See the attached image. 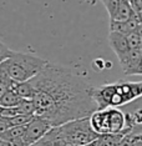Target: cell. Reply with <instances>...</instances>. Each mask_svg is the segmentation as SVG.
<instances>
[{"label":"cell","mask_w":142,"mask_h":146,"mask_svg":"<svg viewBox=\"0 0 142 146\" xmlns=\"http://www.w3.org/2000/svg\"><path fill=\"white\" fill-rule=\"evenodd\" d=\"M61 136L67 142L69 146L87 145L96 141L98 135L92 131L89 117H82L77 120L69 121L66 124L57 126Z\"/></svg>","instance_id":"4"},{"label":"cell","mask_w":142,"mask_h":146,"mask_svg":"<svg viewBox=\"0 0 142 146\" xmlns=\"http://www.w3.org/2000/svg\"><path fill=\"white\" fill-rule=\"evenodd\" d=\"M140 25H142L141 18L136 14H132L127 20L125 21H110V31L120 33L126 35L128 33L135 31Z\"/></svg>","instance_id":"9"},{"label":"cell","mask_w":142,"mask_h":146,"mask_svg":"<svg viewBox=\"0 0 142 146\" xmlns=\"http://www.w3.org/2000/svg\"><path fill=\"white\" fill-rule=\"evenodd\" d=\"M29 82L36 90L32 99L35 116L45 119L52 127L89 117L96 110L91 98L92 85L67 66L48 61Z\"/></svg>","instance_id":"1"},{"label":"cell","mask_w":142,"mask_h":146,"mask_svg":"<svg viewBox=\"0 0 142 146\" xmlns=\"http://www.w3.org/2000/svg\"><path fill=\"white\" fill-rule=\"evenodd\" d=\"M13 54V50L9 48L8 45H5L4 42L0 41V64L4 62L6 59H9Z\"/></svg>","instance_id":"19"},{"label":"cell","mask_w":142,"mask_h":146,"mask_svg":"<svg viewBox=\"0 0 142 146\" xmlns=\"http://www.w3.org/2000/svg\"><path fill=\"white\" fill-rule=\"evenodd\" d=\"M46 64L48 61L38 55L18 51H13L10 58L4 61L9 78L16 82L31 80L45 68Z\"/></svg>","instance_id":"3"},{"label":"cell","mask_w":142,"mask_h":146,"mask_svg":"<svg viewBox=\"0 0 142 146\" xmlns=\"http://www.w3.org/2000/svg\"><path fill=\"white\" fill-rule=\"evenodd\" d=\"M128 49H142V25H140L135 31L125 35Z\"/></svg>","instance_id":"14"},{"label":"cell","mask_w":142,"mask_h":146,"mask_svg":"<svg viewBox=\"0 0 142 146\" xmlns=\"http://www.w3.org/2000/svg\"><path fill=\"white\" fill-rule=\"evenodd\" d=\"M16 115H19L18 109L16 108H0V117L10 119V117H14Z\"/></svg>","instance_id":"20"},{"label":"cell","mask_w":142,"mask_h":146,"mask_svg":"<svg viewBox=\"0 0 142 146\" xmlns=\"http://www.w3.org/2000/svg\"><path fill=\"white\" fill-rule=\"evenodd\" d=\"M51 127L52 126L45 119L39 117V116H34L32 120L29 124L25 125L24 135H22V144H24V146H30L32 144H35Z\"/></svg>","instance_id":"5"},{"label":"cell","mask_w":142,"mask_h":146,"mask_svg":"<svg viewBox=\"0 0 142 146\" xmlns=\"http://www.w3.org/2000/svg\"><path fill=\"white\" fill-rule=\"evenodd\" d=\"M8 129H10V125H9L8 119H5V117H0V135L4 134V132L8 130Z\"/></svg>","instance_id":"23"},{"label":"cell","mask_w":142,"mask_h":146,"mask_svg":"<svg viewBox=\"0 0 142 146\" xmlns=\"http://www.w3.org/2000/svg\"><path fill=\"white\" fill-rule=\"evenodd\" d=\"M18 112L20 115H35V105L32 100H22L19 102V105L16 106Z\"/></svg>","instance_id":"17"},{"label":"cell","mask_w":142,"mask_h":146,"mask_svg":"<svg viewBox=\"0 0 142 146\" xmlns=\"http://www.w3.org/2000/svg\"><path fill=\"white\" fill-rule=\"evenodd\" d=\"M90 126L96 135H127L133 130L135 126L131 121L130 114H125L117 108H106L102 110H95L89 116Z\"/></svg>","instance_id":"2"},{"label":"cell","mask_w":142,"mask_h":146,"mask_svg":"<svg viewBox=\"0 0 142 146\" xmlns=\"http://www.w3.org/2000/svg\"><path fill=\"white\" fill-rule=\"evenodd\" d=\"M130 117H131L132 124L135 126H141V124H142V110L141 109L135 110L132 114H130Z\"/></svg>","instance_id":"22"},{"label":"cell","mask_w":142,"mask_h":146,"mask_svg":"<svg viewBox=\"0 0 142 146\" xmlns=\"http://www.w3.org/2000/svg\"><path fill=\"white\" fill-rule=\"evenodd\" d=\"M124 136H125L124 134L101 135L96 140V146H118Z\"/></svg>","instance_id":"15"},{"label":"cell","mask_w":142,"mask_h":146,"mask_svg":"<svg viewBox=\"0 0 142 146\" xmlns=\"http://www.w3.org/2000/svg\"><path fill=\"white\" fill-rule=\"evenodd\" d=\"M118 146H142V132L140 126L135 127L130 134L125 135Z\"/></svg>","instance_id":"12"},{"label":"cell","mask_w":142,"mask_h":146,"mask_svg":"<svg viewBox=\"0 0 142 146\" xmlns=\"http://www.w3.org/2000/svg\"><path fill=\"white\" fill-rule=\"evenodd\" d=\"M80 146H96V141L91 142V144H87V145H80Z\"/></svg>","instance_id":"24"},{"label":"cell","mask_w":142,"mask_h":146,"mask_svg":"<svg viewBox=\"0 0 142 146\" xmlns=\"http://www.w3.org/2000/svg\"><path fill=\"white\" fill-rule=\"evenodd\" d=\"M110 16V21H125L133 14L127 0H101Z\"/></svg>","instance_id":"7"},{"label":"cell","mask_w":142,"mask_h":146,"mask_svg":"<svg viewBox=\"0 0 142 146\" xmlns=\"http://www.w3.org/2000/svg\"><path fill=\"white\" fill-rule=\"evenodd\" d=\"M15 85H16V81H14V80L0 81V98H1L8 90H14Z\"/></svg>","instance_id":"21"},{"label":"cell","mask_w":142,"mask_h":146,"mask_svg":"<svg viewBox=\"0 0 142 146\" xmlns=\"http://www.w3.org/2000/svg\"><path fill=\"white\" fill-rule=\"evenodd\" d=\"M25 126H13V127L8 129L4 134L0 135L1 140H22V135H24Z\"/></svg>","instance_id":"16"},{"label":"cell","mask_w":142,"mask_h":146,"mask_svg":"<svg viewBox=\"0 0 142 146\" xmlns=\"http://www.w3.org/2000/svg\"><path fill=\"white\" fill-rule=\"evenodd\" d=\"M22 99L14 90H8L0 98V108H16Z\"/></svg>","instance_id":"13"},{"label":"cell","mask_w":142,"mask_h":146,"mask_svg":"<svg viewBox=\"0 0 142 146\" xmlns=\"http://www.w3.org/2000/svg\"><path fill=\"white\" fill-rule=\"evenodd\" d=\"M35 115H16L14 116V117H10L8 119L9 121V125H10V127H13V126H25L26 124H29L32 117H34Z\"/></svg>","instance_id":"18"},{"label":"cell","mask_w":142,"mask_h":146,"mask_svg":"<svg viewBox=\"0 0 142 146\" xmlns=\"http://www.w3.org/2000/svg\"><path fill=\"white\" fill-rule=\"evenodd\" d=\"M14 91L18 94V96H20L24 100H32L36 95V90L29 81L24 82H16Z\"/></svg>","instance_id":"11"},{"label":"cell","mask_w":142,"mask_h":146,"mask_svg":"<svg viewBox=\"0 0 142 146\" xmlns=\"http://www.w3.org/2000/svg\"><path fill=\"white\" fill-rule=\"evenodd\" d=\"M118 61L125 75L142 74V49H130Z\"/></svg>","instance_id":"6"},{"label":"cell","mask_w":142,"mask_h":146,"mask_svg":"<svg viewBox=\"0 0 142 146\" xmlns=\"http://www.w3.org/2000/svg\"><path fill=\"white\" fill-rule=\"evenodd\" d=\"M115 84V91L124 101V105L138 99L142 94L141 81H124L120 80Z\"/></svg>","instance_id":"8"},{"label":"cell","mask_w":142,"mask_h":146,"mask_svg":"<svg viewBox=\"0 0 142 146\" xmlns=\"http://www.w3.org/2000/svg\"><path fill=\"white\" fill-rule=\"evenodd\" d=\"M108 42H110L112 51L115 52V55L117 56V59H120L122 55H125L128 50H130L127 46L126 36L124 34H120V33L110 31V34H108Z\"/></svg>","instance_id":"10"}]
</instances>
